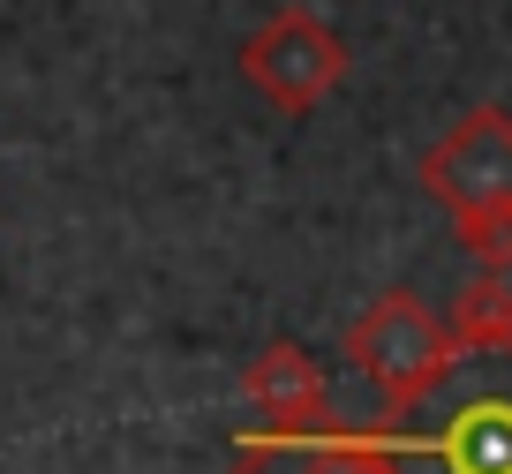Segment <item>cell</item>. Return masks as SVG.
<instances>
[{
	"label": "cell",
	"instance_id": "1",
	"mask_svg": "<svg viewBox=\"0 0 512 474\" xmlns=\"http://www.w3.org/2000/svg\"><path fill=\"white\" fill-rule=\"evenodd\" d=\"M400 474H512V347H452L377 429H332Z\"/></svg>",
	"mask_w": 512,
	"mask_h": 474
},
{
	"label": "cell",
	"instance_id": "2",
	"mask_svg": "<svg viewBox=\"0 0 512 474\" xmlns=\"http://www.w3.org/2000/svg\"><path fill=\"white\" fill-rule=\"evenodd\" d=\"M422 181H430L460 219H475V211H512V121L505 113H467V121L422 158Z\"/></svg>",
	"mask_w": 512,
	"mask_h": 474
},
{
	"label": "cell",
	"instance_id": "3",
	"mask_svg": "<svg viewBox=\"0 0 512 474\" xmlns=\"http://www.w3.org/2000/svg\"><path fill=\"white\" fill-rule=\"evenodd\" d=\"M354 347H362V369L384 384V392H392V407H400L407 392H422V384L445 369L452 339L437 332V324H430V316H422L407 294H392V301H384V309L362 324V339H354Z\"/></svg>",
	"mask_w": 512,
	"mask_h": 474
},
{
	"label": "cell",
	"instance_id": "4",
	"mask_svg": "<svg viewBox=\"0 0 512 474\" xmlns=\"http://www.w3.org/2000/svg\"><path fill=\"white\" fill-rule=\"evenodd\" d=\"M234 474H400V467L339 437H249Z\"/></svg>",
	"mask_w": 512,
	"mask_h": 474
},
{
	"label": "cell",
	"instance_id": "5",
	"mask_svg": "<svg viewBox=\"0 0 512 474\" xmlns=\"http://www.w3.org/2000/svg\"><path fill=\"white\" fill-rule=\"evenodd\" d=\"M452 347H512V294L505 286H475L460 316V339Z\"/></svg>",
	"mask_w": 512,
	"mask_h": 474
},
{
	"label": "cell",
	"instance_id": "6",
	"mask_svg": "<svg viewBox=\"0 0 512 474\" xmlns=\"http://www.w3.org/2000/svg\"><path fill=\"white\" fill-rule=\"evenodd\" d=\"M460 226H467V249H475L490 271L512 264V211H475V219H460Z\"/></svg>",
	"mask_w": 512,
	"mask_h": 474
}]
</instances>
